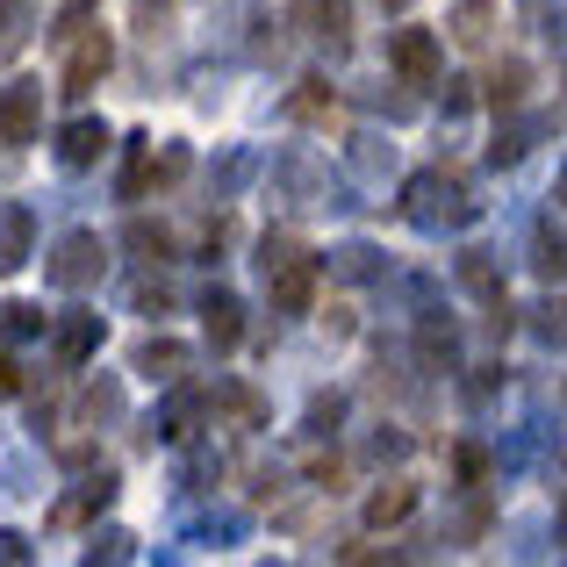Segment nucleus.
<instances>
[{"mask_svg":"<svg viewBox=\"0 0 567 567\" xmlns=\"http://www.w3.org/2000/svg\"><path fill=\"white\" fill-rule=\"evenodd\" d=\"M259 266H266V295H274L280 317H309V302H317V259L295 237H266Z\"/></svg>","mask_w":567,"mask_h":567,"instance_id":"obj_1","label":"nucleus"},{"mask_svg":"<svg viewBox=\"0 0 567 567\" xmlns=\"http://www.w3.org/2000/svg\"><path fill=\"white\" fill-rule=\"evenodd\" d=\"M109 274V245H101L94 230H65L51 245V259H43V280H51V288H94V280Z\"/></svg>","mask_w":567,"mask_h":567,"instance_id":"obj_2","label":"nucleus"},{"mask_svg":"<svg viewBox=\"0 0 567 567\" xmlns=\"http://www.w3.org/2000/svg\"><path fill=\"white\" fill-rule=\"evenodd\" d=\"M109 65H115V43L101 37V29H80L72 37V51H65V72H58V94H94L101 80H109Z\"/></svg>","mask_w":567,"mask_h":567,"instance_id":"obj_3","label":"nucleus"},{"mask_svg":"<svg viewBox=\"0 0 567 567\" xmlns=\"http://www.w3.org/2000/svg\"><path fill=\"white\" fill-rule=\"evenodd\" d=\"M43 137V80H8L0 86V144H37Z\"/></svg>","mask_w":567,"mask_h":567,"instance_id":"obj_4","label":"nucleus"},{"mask_svg":"<svg viewBox=\"0 0 567 567\" xmlns=\"http://www.w3.org/2000/svg\"><path fill=\"white\" fill-rule=\"evenodd\" d=\"M388 65L410 86H431L439 80V37H431V29H395V37H388Z\"/></svg>","mask_w":567,"mask_h":567,"instance_id":"obj_5","label":"nucleus"},{"mask_svg":"<svg viewBox=\"0 0 567 567\" xmlns=\"http://www.w3.org/2000/svg\"><path fill=\"white\" fill-rule=\"evenodd\" d=\"M109 123L101 115H72L65 130H58V166L65 173H86V166H101V152H109Z\"/></svg>","mask_w":567,"mask_h":567,"instance_id":"obj_6","label":"nucleus"},{"mask_svg":"<svg viewBox=\"0 0 567 567\" xmlns=\"http://www.w3.org/2000/svg\"><path fill=\"white\" fill-rule=\"evenodd\" d=\"M109 503H115V474L101 467V474H86V482L72 488L65 503H51V525H58V532H72V525H94V517L109 511Z\"/></svg>","mask_w":567,"mask_h":567,"instance_id":"obj_7","label":"nucleus"},{"mask_svg":"<svg viewBox=\"0 0 567 567\" xmlns=\"http://www.w3.org/2000/svg\"><path fill=\"white\" fill-rule=\"evenodd\" d=\"M37 251V208L29 202H0V274H22Z\"/></svg>","mask_w":567,"mask_h":567,"instance_id":"obj_8","label":"nucleus"},{"mask_svg":"<svg viewBox=\"0 0 567 567\" xmlns=\"http://www.w3.org/2000/svg\"><path fill=\"white\" fill-rule=\"evenodd\" d=\"M410 216L424 223V230H439V223H467V202H460V187H445L439 173H424V181H410Z\"/></svg>","mask_w":567,"mask_h":567,"instance_id":"obj_9","label":"nucleus"},{"mask_svg":"<svg viewBox=\"0 0 567 567\" xmlns=\"http://www.w3.org/2000/svg\"><path fill=\"white\" fill-rule=\"evenodd\" d=\"M94 352H101V317H94V309H65V323H58V360L86 367Z\"/></svg>","mask_w":567,"mask_h":567,"instance_id":"obj_10","label":"nucleus"},{"mask_svg":"<svg viewBox=\"0 0 567 567\" xmlns=\"http://www.w3.org/2000/svg\"><path fill=\"white\" fill-rule=\"evenodd\" d=\"M202 331H208V346L216 352H237V338H245V309H237V295H208L202 302Z\"/></svg>","mask_w":567,"mask_h":567,"instance_id":"obj_11","label":"nucleus"},{"mask_svg":"<svg viewBox=\"0 0 567 567\" xmlns=\"http://www.w3.org/2000/svg\"><path fill=\"white\" fill-rule=\"evenodd\" d=\"M410 511H416V488H410V482H381L374 496H367V532H388V525H402Z\"/></svg>","mask_w":567,"mask_h":567,"instance_id":"obj_12","label":"nucleus"},{"mask_svg":"<svg viewBox=\"0 0 567 567\" xmlns=\"http://www.w3.org/2000/svg\"><path fill=\"white\" fill-rule=\"evenodd\" d=\"M453 43H467V51H482L488 43V29H496V0H453Z\"/></svg>","mask_w":567,"mask_h":567,"instance_id":"obj_13","label":"nucleus"},{"mask_svg":"<svg viewBox=\"0 0 567 567\" xmlns=\"http://www.w3.org/2000/svg\"><path fill=\"white\" fill-rule=\"evenodd\" d=\"M181 367H187V346H181V338H144V346H137V374L173 381Z\"/></svg>","mask_w":567,"mask_h":567,"instance_id":"obj_14","label":"nucleus"},{"mask_svg":"<svg viewBox=\"0 0 567 567\" xmlns=\"http://www.w3.org/2000/svg\"><path fill=\"white\" fill-rule=\"evenodd\" d=\"M115 416H123V388H115V381H94L80 395V424H115Z\"/></svg>","mask_w":567,"mask_h":567,"instance_id":"obj_15","label":"nucleus"},{"mask_svg":"<svg viewBox=\"0 0 567 567\" xmlns=\"http://www.w3.org/2000/svg\"><path fill=\"white\" fill-rule=\"evenodd\" d=\"M43 323H51V317H43L37 302H8V309H0V338H22V346L43 338Z\"/></svg>","mask_w":567,"mask_h":567,"instance_id":"obj_16","label":"nucleus"},{"mask_svg":"<svg viewBox=\"0 0 567 567\" xmlns=\"http://www.w3.org/2000/svg\"><path fill=\"white\" fill-rule=\"evenodd\" d=\"M288 115H295V123H331V86H323V80H302V94L288 101Z\"/></svg>","mask_w":567,"mask_h":567,"instance_id":"obj_17","label":"nucleus"},{"mask_svg":"<svg viewBox=\"0 0 567 567\" xmlns=\"http://www.w3.org/2000/svg\"><path fill=\"white\" fill-rule=\"evenodd\" d=\"M525 80H532L525 65H503L496 80H488V94H482V101H488V109H517V101H525Z\"/></svg>","mask_w":567,"mask_h":567,"instance_id":"obj_18","label":"nucleus"},{"mask_svg":"<svg viewBox=\"0 0 567 567\" xmlns=\"http://www.w3.org/2000/svg\"><path fill=\"white\" fill-rule=\"evenodd\" d=\"M309 14H317V37L346 43V0H309Z\"/></svg>","mask_w":567,"mask_h":567,"instance_id":"obj_19","label":"nucleus"},{"mask_svg":"<svg viewBox=\"0 0 567 567\" xmlns=\"http://www.w3.org/2000/svg\"><path fill=\"white\" fill-rule=\"evenodd\" d=\"M460 280H467L474 295H496V266H488V251H467V259H460Z\"/></svg>","mask_w":567,"mask_h":567,"instance_id":"obj_20","label":"nucleus"},{"mask_svg":"<svg viewBox=\"0 0 567 567\" xmlns=\"http://www.w3.org/2000/svg\"><path fill=\"white\" fill-rule=\"evenodd\" d=\"M453 474H460L467 488H482V474H488V453H482V445H460V453H453Z\"/></svg>","mask_w":567,"mask_h":567,"instance_id":"obj_21","label":"nucleus"},{"mask_svg":"<svg viewBox=\"0 0 567 567\" xmlns=\"http://www.w3.org/2000/svg\"><path fill=\"white\" fill-rule=\"evenodd\" d=\"M14 51H22V8L0 0V58H14Z\"/></svg>","mask_w":567,"mask_h":567,"instance_id":"obj_22","label":"nucleus"},{"mask_svg":"<svg viewBox=\"0 0 567 567\" xmlns=\"http://www.w3.org/2000/svg\"><path fill=\"white\" fill-rule=\"evenodd\" d=\"M166 8H173V0H137V29H144V37L166 29Z\"/></svg>","mask_w":567,"mask_h":567,"instance_id":"obj_23","label":"nucleus"},{"mask_svg":"<svg viewBox=\"0 0 567 567\" xmlns=\"http://www.w3.org/2000/svg\"><path fill=\"white\" fill-rule=\"evenodd\" d=\"M130 554V539H123V532H109V539H94V546H86V560H123Z\"/></svg>","mask_w":567,"mask_h":567,"instance_id":"obj_24","label":"nucleus"},{"mask_svg":"<svg viewBox=\"0 0 567 567\" xmlns=\"http://www.w3.org/2000/svg\"><path fill=\"white\" fill-rule=\"evenodd\" d=\"M539 274H546V280L567 274V245H554V237H546V245H539Z\"/></svg>","mask_w":567,"mask_h":567,"instance_id":"obj_25","label":"nucleus"},{"mask_svg":"<svg viewBox=\"0 0 567 567\" xmlns=\"http://www.w3.org/2000/svg\"><path fill=\"white\" fill-rule=\"evenodd\" d=\"M0 560H29V539H22V532H0Z\"/></svg>","mask_w":567,"mask_h":567,"instance_id":"obj_26","label":"nucleus"},{"mask_svg":"<svg viewBox=\"0 0 567 567\" xmlns=\"http://www.w3.org/2000/svg\"><path fill=\"white\" fill-rule=\"evenodd\" d=\"M14 388H22V367H14L8 352H0V395H14Z\"/></svg>","mask_w":567,"mask_h":567,"instance_id":"obj_27","label":"nucleus"},{"mask_svg":"<svg viewBox=\"0 0 567 567\" xmlns=\"http://www.w3.org/2000/svg\"><path fill=\"white\" fill-rule=\"evenodd\" d=\"M554 202H560V208H567V173H560V181H554Z\"/></svg>","mask_w":567,"mask_h":567,"instance_id":"obj_28","label":"nucleus"}]
</instances>
